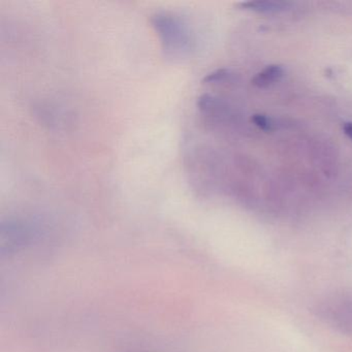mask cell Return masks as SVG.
<instances>
[{
	"label": "cell",
	"instance_id": "cell-1",
	"mask_svg": "<svg viewBox=\"0 0 352 352\" xmlns=\"http://www.w3.org/2000/svg\"><path fill=\"white\" fill-rule=\"evenodd\" d=\"M317 316L341 333H352V294H336L315 308Z\"/></svg>",
	"mask_w": 352,
	"mask_h": 352
},
{
	"label": "cell",
	"instance_id": "cell-2",
	"mask_svg": "<svg viewBox=\"0 0 352 352\" xmlns=\"http://www.w3.org/2000/svg\"><path fill=\"white\" fill-rule=\"evenodd\" d=\"M152 22L162 38L164 49L174 53L188 50V34L180 19L168 14H156Z\"/></svg>",
	"mask_w": 352,
	"mask_h": 352
},
{
	"label": "cell",
	"instance_id": "cell-3",
	"mask_svg": "<svg viewBox=\"0 0 352 352\" xmlns=\"http://www.w3.org/2000/svg\"><path fill=\"white\" fill-rule=\"evenodd\" d=\"M290 3L281 0H249L236 3V7L245 11L256 13H279L289 9Z\"/></svg>",
	"mask_w": 352,
	"mask_h": 352
},
{
	"label": "cell",
	"instance_id": "cell-4",
	"mask_svg": "<svg viewBox=\"0 0 352 352\" xmlns=\"http://www.w3.org/2000/svg\"><path fill=\"white\" fill-rule=\"evenodd\" d=\"M284 73H285V71H284V67L282 65H271L256 74L254 78L251 80V83L255 87H267V86H271L272 84L279 81L283 77Z\"/></svg>",
	"mask_w": 352,
	"mask_h": 352
},
{
	"label": "cell",
	"instance_id": "cell-5",
	"mask_svg": "<svg viewBox=\"0 0 352 352\" xmlns=\"http://www.w3.org/2000/svg\"><path fill=\"white\" fill-rule=\"evenodd\" d=\"M232 76V72L228 69H219L216 71L212 72V73L208 74L205 78H204L203 83L211 84V83H220V82L226 81L228 78Z\"/></svg>",
	"mask_w": 352,
	"mask_h": 352
},
{
	"label": "cell",
	"instance_id": "cell-6",
	"mask_svg": "<svg viewBox=\"0 0 352 352\" xmlns=\"http://www.w3.org/2000/svg\"><path fill=\"white\" fill-rule=\"evenodd\" d=\"M251 121L256 125L258 129H263L265 131H271L275 129L273 120L267 115L263 114H254L251 117Z\"/></svg>",
	"mask_w": 352,
	"mask_h": 352
},
{
	"label": "cell",
	"instance_id": "cell-7",
	"mask_svg": "<svg viewBox=\"0 0 352 352\" xmlns=\"http://www.w3.org/2000/svg\"><path fill=\"white\" fill-rule=\"evenodd\" d=\"M344 133L352 141V122H345L342 126Z\"/></svg>",
	"mask_w": 352,
	"mask_h": 352
}]
</instances>
